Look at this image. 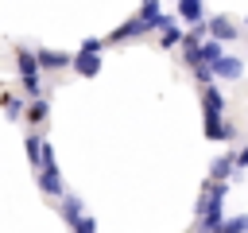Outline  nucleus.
<instances>
[{
  "label": "nucleus",
  "mask_w": 248,
  "mask_h": 233,
  "mask_svg": "<svg viewBox=\"0 0 248 233\" xmlns=\"http://www.w3.org/2000/svg\"><path fill=\"white\" fill-rule=\"evenodd\" d=\"M248 229V217H232V221H221L217 233H244Z\"/></svg>",
  "instance_id": "2"
},
{
  "label": "nucleus",
  "mask_w": 248,
  "mask_h": 233,
  "mask_svg": "<svg viewBox=\"0 0 248 233\" xmlns=\"http://www.w3.org/2000/svg\"><path fill=\"white\" fill-rule=\"evenodd\" d=\"M217 70H221V74H225V78H232V74H236V62H221V66H217Z\"/></svg>",
  "instance_id": "6"
},
{
  "label": "nucleus",
  "mask_w": 248,
  "mask_h": 233,
  "mask_svg": "<svg viewBox=\"0 0 248 233\" xmlns=\"http://www.w3.org/2000/svg\"><path fill=\"white\" fill-rule=\"evenodd\" d=\"M43 186H46L50 194H62V183H58V175H54V167H46V175H43Z\"/></svg>",
  "instance_id": "4"
},
{
  "label": "nucleus",
  "mask_w": 248,
  "mask_h": 233,
  "mask_svg": "<svg viewBox=\"0 0 248 233\" xmlns=\"http://www.w3.org/2000/svg\"><path fill=\"white\" fill-rule=\"evenodd\" d=\"M62 214H66V221L74 225V221L81 217V206H78V198H66V202H62Z\"/></svg>",
  "instance_id": "3"
},
{
  "label": "nucleus",
  "mask_w": 248,
  "mask_h": 233,
  "mask_svg": "<svg viewBox=\"0 0 248 233\" xmlns=\"http://www.w3.org/2000/svg\"><path fill=\"white\" fill-rule=\"evenodd\" d=\"M221 186H217V194H209L205 198V210H202V221H198V233H217V225H221Z\"/></svg>",
  "instance_id": "1"
},
{
  "label": "nucleus",
  "mask_w": 248,
  "mask_h": 233,
  "mask_svg": "<svg viewBox=\"0 0 248 233\" xmlns=\"http://www.w3.org/2000/svg\"><path fill=\"white\" fill-rule=\"evenodd\" d=\"M74 233H97V221L93 217H78L74 221Z\"/></svg>",
  "instance_id": "5"
}]
</instances>
